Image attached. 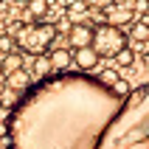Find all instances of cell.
<instances>
[{
  "mask_svg": "<svg viewBox=\"0 0 149 149\" xmlns=\"http://www.w3.org/2000/svg\"><path fill=\"white\" fill-rule=\"evenodd\" d=\"M34 73H40V76H48L51 73V59L48 54H42V56H34V68H31Z\"/></svg>",
  "mask_w": 149,
  "mask_h": 149,
  "instance_id": "14",
  "label": "cell"
},
{
  "mask_svg": "<svg viewBox=\"0 0 149 149\" xmlns=\"http://www.w3.org/2000/svg\"><path fill=\"white\" fill-rule=\"evenodd\" d=\"M87 11H90V8H87V3H84V0H68V14H70V17L82 20ZM82 23H84V20H82Z\"/></svg>",
  "mask_w": 149,
  "mask_h": 149,
  "instance_id": "13",
  "label": "cell"
},
{
  "mask_svg": "<svg viewBox=\"0 0 149 149\" xmlns=\"http://www.w3.org/2000/svg\"><path fill=\"white\" fill-rule=\"evenodd\" d=\"M130 37H132L135 42H146V40H149V17H141L138 23H132ZM130 37H127V40H130Z\"/></svg>",
  "mask_w": 149,
  "mask_h": 149,
  "instance_id": "12",
  "label": "cell"
},
{
  "mask_svg": "<svg viewBox=\"0 0 149 149\" xmlns=\"http://www.w3.org/2000/svg\"><path fill=\"white\" fill-rule=\"evenodd\" d=\"M87 3V8H99V11H104V8L110 6V3H116V0H84Z\"/></svg>",
  "mask_w": 149,
  "mask_h": 149,
  "instance_id": "18",
  "label": "cell"
},
{
  "mask_svg": "<svg viewBox=\"0 0 149 149\" xmlns=\"http://www.w3.org/2000/svg\"><path fill=\"white\" fill-rule=\"evenodd\" d=\"M17 70H23V54H6V56L0 59V73L3 76H11L17 73Z\"/></svg>",
  "mask_w": 149,
  "mask_h": 149,
  "instance_id": "9",
  "label": "cell"
},
{
  "mask_svg": "<svg viewBox=\"0 0 149 149\" xmlns=\"http://www.w3.org/2000/svg\"><path fill=\"white\" fill-rule=\"evenodd\" d=\"M96 79H99L101 84H107V87H110V84H113V82L118 79V70H116V68H107V70H99V76H96Z\"/></svg>",
  "mask_w": 149,
  "mask_h": 149,
  "instance_id": "17",
  "label": "cell"
},
{
  "mask_svg": "<svg viewBox=\"0 0 149 149\" xmlns=\"http://www.w3.org/2000/svg\"><path fill=\"white\" fill-rule=\"evenodd\" d=\"M101 14H104L107 25L121 28V25H130L135 20V3H130V0H116V3H110Z\"/></svg>",
  "mask_w": 149,
  "mask_h": 149,
  "instance_id": "5",
  "label": "cell"
},
{
  "mask_svg": "<svg viewBox=\"0 0 149 149\" xmlns=\"http://www.w3.org/2000/svg\"><path fill=\"white\" fill-rule=\"evenodd\" d=\"M0 51H3V56H6V54H14V51H17L14 37H11V34H0Z\"/></svg>",
  "mask_w": 149,
  "mask_h": 149,
  "instance_id": "16",
  "label": "cell"
},
{
  "mask_svg": "<svg viewBox=\"0 0 149 149\" xmlns=\"http://www.w3.org/2000/svg\"><path fill=\"white\" fill-rule=\"evenodd\" d=\"M25 3H28V0H25Z\"/></svg>",
  "mask_w": 149,
  "mask_h": 149,
  "instance_id": "20",
  "label": "cell"
},
{
  "mask_svg": "<svg viewBox=\"0 0 149 149\" xmlns=\"http://www.w3.org/2000/svg\"><path fill=\"white\" fill-rule=\"evenodd\" d=\"M127 48V34L124 28H116V25H99L93 28V40H90V51L99 59H116L118 51Z\"/></svg>",
  "mask_w": 149,
  "mask_h": 149,
  "instance_id": "4",
  "label": "cell"
},
{
  "mask_svg": "<svg viewBox=\"0 0 149 149\" xmlns=\"http://www.w3.org/2000/svg\"><path fill=\"white\" fill-rule=\"evenodd\" d=\"M121 104L124 99L90 73L45 76L11 110V149H99Z\"/></svg>",
  "mask_w": 149,
  "mask_h": 149,
  "instance_id": "1",
  "label": "cell"
},
{
  "mask_svg": "<svg viewBox=\"0 0 149 149\" xmlns=\"http://www.w3.org/2000/svg\"><path fill=\"white\" fill-rule=\"evenodd\" d=\"M99 149H149V82L130 90Z\"/></svg>",
  "mask_w": 149,
  "mask_h": 149,
  "instance_id": "2",
  "label": "cell"
},
{
  "mask_svg": "<svg viewBox=\"0 0 149 149\" xmlns=\"http://www.w3.org/2000/svg\"><path fill=\"white\" fill-rule=\"evenodd\" d=\"M48 59H51V70H54V73H65L68 68L73 65V56H70L68 48H54L48 54Z\"/></svg>",
  "mask_w": 149,
  "mask_h": 149,
  "instance_id": "7",
  "label": "cell"
},
{
  "mask_svg": "<svg viewBox=\"0 0 149 149\" xmlns=\"http://www.w3.org/2000/svg\"><path fill=\"white\" fill-rule=\"evenodd\" d=\"M31 73L28 70H17V73H11V76H6V87L8 90H28L31 87Z\"/></svg>",
  "mask_w": 149,
  "mask_h": 149,
  "instance_id": "10",
  "label": "cell"
},
{
  "mask_svg": "<svg viewBox=\"0 0 149 149\" xmlns=\"http://www.w3.org/2000/svg\"><path fill=\"white\" fill-rule=\"evenodd\" d=\"M70 56H73V62L79 65V70H82V73H87V70H93V68L99 65V56H96L90 48H79V51H73Z\"/></svg>",
  "mask_w": 149,
  "mask_h": 149,
  "instance_id": "8",
  "label": "cell"
},
{
  "mask_svg": "<svg viewBox=\"0 0 149 149\" xmlns=\"http://www.w3.org/2000/svg\"><path fill=\"white\" fill-rule=\"evenodd\" d=\"M68 40H70L73 51H79V48H90L93 25H90V23H73L70 28H68Z\"/></svg>",
  "mask_w": 149,
  "mask_h": 149,
  "instance_id": "6",
  "label": "cell"
},
{
  "mask_svg": "<svg viewBox=\"0 0 149 149\" xmlns=\"http://www.w3.org/2000/svg\"><path fill=\"white\" fill-rule=\"evenodd\" d=\"M143 65H146V68H149V54H143Z\"/></svg>",
  "mask_w": 149,
  "mask_h": 149,
  "instance_id": "19",
  "label": "cell"
},
{
  "mask_svg": "<svg viewBox=\"0 0 149 149\" xmlns=\"http://www.w3.org/2000/svg\"><path fill=\"white\" fill-rule=\"evenodd\" d=\"M6 34L14 37V45H17V54H28V56H42L45 51L51 48V42L56 40V25L54 23H11Z\"/></svg>",
  "mask_w": 149,
  "mask_h": 149,
  "instance_id": "3",
  "label": "cell"
},
{
  "mask_svg": "<svg viewBox=\"0 0 149 149\" xmlns=\"http://www.w3.org/2000/svg\"><path fill=\"white\" fill-rule=\"evenodd\" d=\"M116 62H118V68H130V65L135 62V51L127 45L124 51H118V54H116Z\"/></svg>",
  "mask_w": 149,
  "mask_h": 149,
  "instance_id": "15",
  "label": "cell"
},
{
  "mask_svg": "<svg viewBox=\"0 0 149 149\" xmlns=\"http://www.w3.org/2000/svg\"><path fill=\"white\" fill-rule=\"evenodd\" d=\"M25 8H28V17H34V23H40V20H45L51 6H48V0H28Z\"/></svg>",
  "mask_w": 149,
  "mask_h": 149,
  "instance_id": "11",
  "label": "cell"
}]
</instances>
